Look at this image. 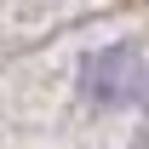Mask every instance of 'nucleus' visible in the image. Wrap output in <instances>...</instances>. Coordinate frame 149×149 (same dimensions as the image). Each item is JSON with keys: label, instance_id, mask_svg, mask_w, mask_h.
<instances>
[{"label": "nucleus", "instance_id": "obj_2", "mask_svg": "<svg viewBox=\"0 0 149 149\" xmlns=\"http://www.w3.org/2000/svg\"><path fill=\"white\" fill-rule=\"evenodd\" d=\"M143 109H149V74H143Z\"/></svg>", "mask_w": 149, "mask_h": 149}, {"label": "nucleus", "instance_id": "obj_1", "mask_svg": "<svg viewBox=\"0 0 149 149\" xmlns=\"http://www.w3.org/2000/svg\"><path fill=\"white\" fill-rule=\"evenodd\" d=\"M126 63H132V46H103V52H92V57H86V74H80L86 97H97V103H120L126 86L138 80V69H126Z\"/></svg>", "mask_w": 149, "mask_h": 149}]
</instances>
